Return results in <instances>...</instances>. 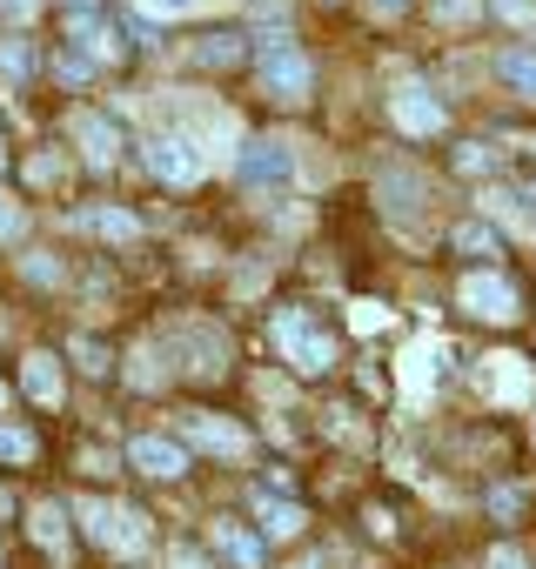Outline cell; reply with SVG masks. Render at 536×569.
I'll return each mask as SVG.
<instances>
[{"label":"cell","instance_id":"obj_1","mask_svg":"<svg viewBox=\"0 0 536 569\" xmlns=\"http://www.w3.org/2000/svg\"><path fill=\"white\" fill-rule=\"evenodd\" d=\"M276 349H282L302 376H329V369H336V336H329L309 309H282V316H276Z\"/></svg>","mask_w":536,"mask_h":569},{"label":"cell","instance_id":"obj_2","mask_svg":"<svg viewBox=\"0 0 536 569\" xmlns=\"http://www.w3.org/2000/svg\"><path fill=\"white\" fill-rule=\"evenodd\" d=\"M255 81H261V94H268V101L302 108V101H309V88H316V61H309L302 48H261Z\"/></svg>","mask_w":536,"mask_h":569},{"label":"cell","instance_id":"obj_3","mask_svg":"<svg viewBox=\"0 0 536 569\" xmlns=\"http://www.w3.org/2000/svg\"><path fill=\"white\" fill-rule=\"evenodd\" d=\"M75 516H81V529H88V542H101V549H141L148 542V516L141 509H128V502H101V496H88V502H75Z\"/></svg>","mask_w":536,"mask_h":569},{"label":"cell","instance_id":"obj_4","mask_svg":"<svg viewBox=\"0 0 536 569\" xmlns=\"http://www.w3.org/2000/svg\"><path fill=\"white\" fill-rule=\"evenodd\" d=\"M456 302H463V316H476V322H516V281L496 274V268H469V274L456 281Z\"/></svg>","mask_w":536,"mask_h":569},{"label":"cell","instance_id":"obj_5","mask_svg":"<svg viewBox=\"0 0 536 569\" xmlns=\"http://www.w3.org/2000/svg\"><path fill=\"white\" fill-rule=\"evenodd\" d=\"M235 174H241V188H282V181H296V148L282 134H255V141H241Z\"/></svg>","mask_w":536,"mask_h":569},{"label":"cell","instance_id":"obj_6","mask_svg":"<svg viewBox=\"0 0 536 569\" xmlns=\"http://www.w3.org/2000/svg\"><path fill=\"white\" fill-rule=\"evenodd\" d=\"M141 168H148L155 181H168V188H188V181L208 174V154H201L188 134H155V141H141Z\"/></svg>","mask_w":536,"mask_h":569},{"label":"cell","instance_id":"obj_7","mask_svg":"<svg viewBox=\"0 0 536 569\" xmlns=\"http://www.w3.org/2000/svg\"><path fill=\"white\" fill-rule=\"evenodd\" d=\"M476 389L509 409V402H529V396H536V376H529L523 356H503V349H496V356H476Z\"/></svg>","mask_w":536,"mask_h":569},{"label":"cell","instance_id":"obj_8","mask_svg":"<svg viewBox=\"0 0 536 569\" xmlns=\"http://www.w3.org/2000/svg\"><path fill=\"white\" fill-rule=\"evenodd\" d=\"M389 114H396V128L403 134H443L449 128V114H443V101L423 88V81H409V88H396V101H389Z\"/></svg>","mask_w":536,"mask_h":569},{"label":"cell","instance_id":"obj_9","mask_svg":"<svg viewBox=\"0 0 536 569\" xmlns=\"http://www.w3.org/2000/svg\"><path fill=\"white\" fill-rule=\"evenodd\" d=\"M128 469H141V476H155V482H175V476L188 469V449H181L175 436H135V442H128Z\"/></svg>","mask_w":536,"mask_h":569},{"label":"cell","instance_id":"obj_10","mask_svg":"<svg viewBox=\"0 0 536 569\" xmlns=\"http://www.w3.org/2000/svg\"><path fill=\"white\" fill-rule=\"evenodd\" d=\"M181 436L208 456H248V429L228 416H181Z\"/></svg>","mask_w":536,"mask_h":569},{"label":"cell","instance_id":"obj_11","mask_svg":"<svg viewBox=\"0 0 536 569\" xmlns=\"http://www.w3.org/2000/svg\"><path fill=\"white\" fill-rule=\"evenodd\" d=\"M208 542H215L235 569H261V536H255V529H241V522L221 516V522H208Z\"/></svg>","mask_w":536,"mask_h":569},{"label":"cell","instance_id":"obj_12","mask_svg":"<svg viewBox=\"0 0 536 569\" xmlns=\"http://www.w3.org/2000/svg\"><path fill=\"white\" fill-rule=\"evenodd\" d=\"M75 141H81V154H88L95 168H108V161H115V148H121V134H115V121H108V114H75Z\"/></svg>","mask_w":536,"mask_h":569},{"label":"cell","instance_id":"obj_13","mask_svg":"<svg viewBox=\"0 0 536 569\" xmlns=\"http://www.w3.org/2000/svg\"><path fill=\"white\" fill-rule=\"evenodd\" d=\"M21 389H28L41 409H54V402H61V362H54L48 349H34V356L21 362Z\"/></svg>","mask_w":536,"mask_h":569},{"label":"cell","instance_id":"obj_14","mask_svg":"<svg viewBox=\"0 0 536 569\" xmlns=\"http://www.w3.org/2000/svg\"><path fill=\"white\" fill-rule=\"evenodd\" d=\"M496 81L516 88L523 101H536V48H503L496 54Z\"/></svg>","mask_w":536,"mask_h":569},{"label":"cell","instance_id":"obj_15","mask_svg":"<svg viewBox=\"0 0 536 569\" xmlns=\"http://www.w3.org/2000/svg\"><path fill=\"white\" fill-rule=\"evenodd\" d=\"M248 41H255V34L221 28V34H208V41L195 48V61H201V68H235V61H248Z\"/></svg>","mask_w":536,"mask_h":569},{"label":"cell","instance_id":"obj_16","mask_svg":"<svg viewBox=\"0 0 536 569\" xmlns=\"http://www.w3.org/2000/svg\"><path fill=\"white\" fill-rule=\"evenodd\" d=\"M75 228H95V234H108V241H135V234H141V221L121 214V208H81Z\"/></svg>","mask_w":536,"mask_h":569},{"label":"cell","instance_id":"obj_17","mask_svg":"<svg viewBox=\"0 0 536 569\" xmlns=\"http://www.w3.org/2000/svg\"><path fill=\"white\" fill-rule=\"evenodd\" d=\"M28 529H34V542H41V549H54V556L68 549V509H61V502H34Z\"/></svg>","mask_w":536,"mask_h":569},{"label":"cell","instance_id":"obj_18","mask_svg":"<svg viewBox=\"0 0 536 569\" xmlns=\"http://www.w3.org/2000/svg\"><path fill=\"white\" fill-rule=\"evenodd\" d=\"M436 362H443V349H436V342H416V349L403 356V389L429 396V382H436Z\"/></svg>","mask_w":536,"mask_h":569},{"label":"cell","instance_id":"obj_19","mask_svg":"<svg viewBox=\"0 0 536 569\" xmlns=\"http://www.w3.org/2000/svg\"><path fill=\"white\" fill-rule=\"evenodd\" d=\"M255 516H261L268 536H296V529H302V509L282 502V496H255Z\"/></svg>","mask_w":536,"mask_h":569},{"label":"cell","instance_id":"obj_20","mask_svg":"<svg viewBox=\"0 0 536 569\" xmlns=\"http://www.w3.org/2000/svg\"><path fill=\"white\" fill-rule=\"evenodd\" d=\"M456 248L476 254V261H489V254H496V228H489V221H463V228H456Z\"/></svg>","mask_w":536,"mask_h":569},{"label":"cell","instance_id":"obj_21","mask_svg":"<svg viewBox=\"0 0 536 569\" xmlns=\"http://www.w3.org/2000/svg\"><path fill=\"white\" fill-rule=\"evenodd\" d=\"M0 462H34V436H28V429H8V422H0Z\"/></svg>","mask_w":536,"mask_h":569},{"label":"cell","instance_id":"obj_22","mask_svg":"<svg viewBox=\"0 0 536 569\" xmlns=\"http://www.w3.org/2000/svg\"><path fill=\"white\" fill-rule=\"evenodd\" d=\"M28 228V214H21V201H8V194H0V241H14Z\"/></svg>","mask_w":536,"mask_h":569},{"label":"cell","instance_id":"obj_23","mask_svg":"<svg viewBox=\"0 0 536 569\" xmlns=\"http://www.w3.org/2000/svg\"><path fill=\"white\" fill-rule=\"evenodd\" d=\"M75 356H81V369H88V376H108V349H101V342H88V336H81V342H75Z\"/></svg>","mask_w":536,"mask_h":569},{"label":"cell","instance_id":"obj_24","mask_svg":"<svg viewBox=\"0 0 536 569\" xmlns=\"http://www.w3.org/2000/svg\"><path fill=\"white\" fill-rule=\"evenodd\" d=\"M523 502H529V489H523V482H516V489H509V482H503V489H496V496H489V509H496V516H516V509H523Z\"/></svg>","mask_w":536,"mask_h":569},{"label":"cell","instance_id":"obj_25","mask_svg":"<svg viewBox=\"0 0 536 569\" xmlns=\"http://www.w3.org/2000/svg\"><path fill=\"white\" fill-rule=\"evenodd\" d=\"M141 8H148L155 21H168V14H195V8H208V0H141Z\"/></svg>","mask_w":536,"mask_h":569},{"label":"cell","instance_id":"obj_26","mask_svg":"<svg viewBox=\"0 0 536 569\" xmlns=\"http://www.w3.org/2000/svg\"><path fill=\"white\" fill-rule=\"evenodd\" d=\"M489 569H529V556H523L516 542H496V549H489Z\"/></svg>","mask_w":536,"mask_h":569},{"label":"cell","instance_id":"obj_27","mask_svg":"<svg viewBox=\"0 0 536 569\" xmlns=\"http://www.w3.org/2000/svg\"><path fill=\"white\" fill-rule=\"evenodd\" d=\"M88 74H95V61H88L81 48H75V54H61V81H88Z\"/></svg>","mask_w":536,"mask_h":569},{"label":"cell","instance_id":"obj_28","mask_svg":"<svg viewBox=\"0 0 536 569\" xmlns=\"http://www.w3.org/2000/svg\"><path fill=\"white\" fill-rule=\"evenodd\" d=\"M436 21H476V0H436Z\"/></svg>","mask_w":536,"mask_h":569},{"label":"cell","instance_id":"obj_29","mask_svg":"<svg viewBox=\"0 0 536 569\" xmlns=\"http://www.w3.org/2000/svg\"><path fill=\"white\" fill-rule=\"evenodd\" d=\"M456 168H489V148H476V141H469V148H456Z\"/></svg>","mask_w":536,"mask_h":569},{"label":"cell","instance_id":"obj_30","mask_svg":"<svg viewBox=\"0 0 536 569\" xmlns=\"http://www.w3.org/2000/svg\"><path fill=\"white\" fill-rule=\"evenodd\" d=\"M0 68H8V74H28V48H0Z\"/></svg>","mask_w":536,"mask_h":569},{"label":"cell","instance_id":"obj_31","mask_svg":"<svg viewBox=\"0 0 536 569\" xmlns=\"http://www.w3.org/2000/svg\"><path fill=\"white\" fill-rule=\"evenodd\" d=\"M8 8H14V14H34V0H8Z\"/></svg>","mask_w":536,"mask_h":569},{"label":"cell","instance_id":"obj_32","mask_svg":"<svg viewBox=\"0 0 536 569\" xmlns=\"http://www.w3.org/2000/svg\"><path fill=\"white\" fill-rule=\"evenodd\" d=\"M68 8H75V14H81V8H95V0H68Z\"/></svg>","mask_w":536,"mask_h":569},{"label":"cell","instance_id":"obj_33","mask_svg":"<svg viewBox=\"0 0 536 569\" xmlns=\"http://www.w3.org/2000/svg\"><path fill=\"white\" fill-rule=\"evenodd\" d=\"M0 409H8V382H0Z\"/></svg>","mask_w":536,"mask_h":569},{"label":"cell","instance_id":"obj_34","mask_svg":"<svg viewBox=\"0 0 536 569\" xmlns=\"http://www.w3.org/2000/svg\"><path fill=\"white\" fill-rule=\"evenodd\" d=\"M383 8H403V0H383Z\"/></svg>","mask_w":536,"mask_h":569}]
</instances>
